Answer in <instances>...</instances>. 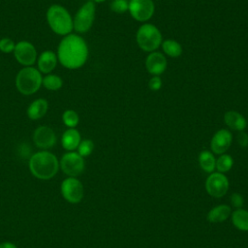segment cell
<instances>
[{"instance_id":"obj_1","label":"cell","mask_w":248,"mask_h":248,"mask_svg":"<svg viewBox=\"0 0 248 248\" xmlns=\"http://www.w3.org/2000/svg\"><path fill=\"white\" fill-rule=\"evenodd\" d=\"M88 57V46L83 38L68 34L60 41L57 48V59L67 69L82 67Z\"/></svg>"},{"instance_id":"obj_2","label":"cell","mask_w":248,"mask_h":248,"mask_svg":"<svg viewBox=\"0 0 248 248\" xmlns=\"http://www.w3.org/2000/svg\"><path fill=\"white\" fill-rule=\"evenodd\" d=\"M28 165L31 173L43 180L52 178L59 169V162L56 156L45 150L33 154L29 159Z\"/></svg>"},{"instance_id":"obj_3","label":"cell","mask_w":248,"mask_h":248,"mask_svg":"<svg viewBox=\"0 0 248 248\" xmlns=\"http://www.w3.org/2000/svg\"><path fill=\"white\" fill-rule=\"evenodd\" d=\"M46 20L50 29L58 35H68L74 29L70 13L61 5L53 4L46 12Z\"/></svg>"},{"instance_id":"obj_4","label":"cell","mask_w":248,"mask_h":248,"mask_svg":"<svg viewBox=\"0 0 248 248\" xmlns=\"http://www.w3.org/2000/svg\"><path fill=\"white\" fill-rule=\"evenodd\" d=\"M41 72L32 67L22 68L16 77V86L23 95H32L36 93L42 85Z\"/></svg>"},{"instance_id":"obj_5","label":"cell","mask_w":248,"mask_h":248,"mask_svg":"<svg viewBox=\"0 0 248 248\" xmlns=\"http://www.w3.org/2000/svg\"><path fill=\"white\" fill-rule=\"evenodd\" d=\"M136 41L140 49L146 52L155 51L162 44L160 30L151 23H144L137 31Z\"/></svg>"},{"instance_id":"obj_6","label":"cell","mask_w":248,"mask_h":248,"mask_svg":"<svg viewBox=\"0 0 248 248\" xmlns=\"http://www.w3.org/2000/svg\"><path fill=\"white\" fill-rule=\"evenodd\" d=\"M95 3L91 0L85 2L78 9L73 19L74 29L77 32L85 33L91 28L95 18Z\"/></svg>"},{"instance_id":"obj_7","label":"cell","mask_w":248,"mask_h":248,"mask_svg":"<svg viewBox=\"0 0 248 248\" xmlns=\"http://www.w3.org/2000/svg\"><path fill=\"white\" fill-rule=\"evenodd\" d=\"M59 167L63 170V172L69 177H75L81 174L84 170V160L78 152L69 151L65 153L60 162Z\"/></svg>"},{"instance_id":"obj_8","label":"cell","mask_w":248,"mask_h":248,"mask_svg":"<svg viewBox=\"0 0 248 248\" xmlns=\"http://www.w3.org/2000/svg\"><path fill=\"white\" fill-rule=\"evenodd\" d=\"M128 11L134 19L145 22L153 16L155 7L152 0H130Z\"/></svg>"},{"instance_id":"obj_9","label":"cell","mask_w":248,"mask_h":248,"mask_svg":"<svg viewBox=\"0 0 248 248\" xmlns=\"http://www.w3.org/2000/svg\"><path fill=\"white\" fill-rule=\"evenodd\" d=\"M229 180L224 173L211 172L205 181V190L213 198L224 197L229 190Z\"/></svg>"},{"instance_id":"obj_10","label":"cell","mask_w":248,"mask_h":248,"mask_svg":"<svg viewBox=\"0 0 248 248\" xmlns=\"http://www.w3.org/2000/svg\"><path fill=\"white\" fill-rule=\"evenodd\" d=\"M61 193L67 202L71 203H78L83 198V185L78 179L68 177L63 180L61 184Z\"/></svg>"},{"instance_id":"obj_11","label":"cell","mask_w":248,"mask_h":248,"mask_svg":"<svg viewBox=\"0 0 248 248\" xmlns=\"http://www.w3.org/2000/svg\"><path fill=\"white\" fill-rule=\"evenodd\" d=\"M14 55L16 61L26 67L32 66L37 59V50L28 41H20L16 44Z\"/></svg>"},{"instance_id":"obj_12","label":"cell","mask_w":248,"mask_h":248,"mask_svg":"<svg viewBox=\"0 0 248 248\" xmlns=\"http://www.w3.org/2000/svg\"><path fill=\"white\" fill-rule=\"evenodd\" d=\"M33 140L37 147L42 149L51 148L56 142L54 131L47 126H39L33 134Z\"/></svg>"},{"instance_id":"obj_13","label":"cell","mask_w":248,"mask_h":248,"mask_svg":"<svg viewBox=\"0 0 248 248\" xmlns=\"http://www.w3.org/2000/svg\"><path fill=\"white\" fill-rule=\"evenodd\" d=\"M232 135L227 129L218 130L210 140V149L215 154H224L231 146Z\"/></svg>"},{"instance_id":"obj_14","label":"cell","mask_w":248,"mask_h":248,"mask_svg":"<svg viewBox=\"0 0 248 248\" xmlns=\"http://www.w3.org/2000/svg\"><path fill=\"white\" fill-rule=\"evenodd\" d=\"M167 59L165 55L159 51L150 52L145 59V68L152 76H160L167 69Z\"/></svg>"},{"instance_id":"obj_15","label":"cell","mask_w":248,"mask_h":248,"mask_svg":"<svg viewBox=\"0 0 248 248\" xmlns=\"http://www.w3.org/2000/svg\"><path fill=\"white\" fill-rule=\"evenodd\" d=\"M57 55L51 50L43 51L37 61L38 70L44 74H49L54 70L57 64Z\"/></svg>"},{"instance_id":"obj_16","label":"cell","mask_w":248,"mask_h":248,"mask_svg":"<svg viewBox=\"0 0 248 248\" xmlns=\"http://www.w3.org/2000/svg\"><path fill=\"white\" fill-rule=\"evenodd\" d=\"M224 121L226 125L232 130L244 131L247 126L246 118L236 110H228L224 114Z\"/></svg>"},{"instance_id":"obj_17","label":"cell","mask_w":248,"mask_h":248,"mask_svg":"<svg viewBox=\"0 0 248 248\" xmlns=\"http://www.w3.org/2000/svg\"><path fill=\"white\" fill-rule=\"evenodd\" d=\"M48 109V103L45 99H36L33 101L28 108H27V115L31 120H38L46 115Z\"/></svg>"},{"instance_id":"obj_18","label":"cell","mask_w":248,"mask_h":248,"mask_svg":"<svg viewBox=\"0 0 248 248\" xmlns=\"http://www.w3.org/2000/svg\"><path fill=\"white\" fill-rule=\"evenodd\" d=\"M80 140L79 132L75 128H68L62 135L61 143L66 150L73 151L78 148Z\"/></svg>"},{"instance_id":"obj_19","label":"cell","mask_w":248,"mask_h":248,"mask_svg":"<svg viewBox=\"0 0 248 248\" xmlns=\"http://www.w3.org/2000/svg\"><path fill=\"white\" fill-rule=\"evenodd\" d=\"M231 215V207L227 204L217 205L209 210L206 219L210 223H221L226 221Z\"/></svg>"},{"instance_id":"obj_20","label":"cell","mask_w":248,"mask_h":248,"mask_svg":"<svg viewBox=\"0 0 248 248\" xmlns=\"http://www.w3.org/2000/svg\"><path fill=\"white\" fill-rule=\"evenodd\" d=\"M232 222L237 230L248 232V211L242 208L235 209L232 213Z\"/></svg>"},{"instance_id":"obj_21","label":"cell","mask_w":248,"mask_h":248,"mask_svg":"<svg viewBox=\"0 0 248 248\" xmlns=\"http://www.w3.org/2000/svg\"><path fill=\"white\" fill-rule=\"evenodd\" d=\"M199 164L202 170L205 172L211 173L215 170L216 165V159L212 152L208 150H203L199 155Z\"/></svg>"},{"instance_id":"obj_22","label":"cell","mask_w":248,"mask_h":248,"mask_svg":"<svg viewBox=\"0 0 248 248\" xmlns=\"http://www.w3.org/2000/svg\"><path fill=\"white\" fill-rule=\"evenodd\" d=\"M161 46H162L164 52L170 57L175 58L182 54V46L175 40H172V39L165 40L162 42Z\"/></svg>"},{"instance_id":"obj_23","label":"cell","mask_w":248,"mask_h":248,"mask_svg":"<svg viewBox=\"0 0 248 248\" xmlns=\"http://www.w3.org/2000/svg\"><path fill=\"white\" fill-rule=\"evenodd\" d=\"M42 85L50 91H56L59 90L63 85V80L60 77L56 75H46L45 78H43Z\"/></svg>"},{"instance_id":"obj_24","label":"cell","mask_w":248,"mask_h":248,"mask_svg":"<svg viewBox=\"0 0 248 248\" xmlns=\"http://www.w3.org/2000/svg\"><path fill=\"white\" fill-rule=\"evenodd\" d=\"M232 165H233V160L231 155L221 154L220 157L216 160L215 169L218 170V172L225 173L232 168Z\"/></svg>"},{"instance_id":"obj_25","label":"cell","mask_w":248,"mask_h":248,"mask_svg":"<svg viewBox=\"0 0 248 248\" xmlns=\"http://www.w3.org/2000/svg\"><path fill=\"white\" fill-rule=\"evenodd\" d=\"M62 120L68 128H75L79 121L78 114L74 109H67L62 114Z\"/></svg>"},{"instance_id":"obj_26","label":"cell","mask_w":248,"mask_h":248,"mask_svg":"<svg viewBox=\"0 0 248 248\" xmlns=\"http://www.w3.org/2000/svg\"><path fill=\"white\" fill-rule=\"evenodd\" d=\"M94 149V143L91 140H80L78 146V153L81 157L89 156Z\"/></svg>"},{"instance_id":"obj_27","label":"cell","mask_w":248,"mask_h":248,"mask_svg":"<svg viewBox=\"0 0 248 248\" xmlns=\"http://www.w3.org/2000/svg\"><path fill=\"white\" fill-rule=\"evenodd\" d=\"M129 2L130 0H111L109 7L116 14H124L129 9Z\"/></svg>"},{"instance_id":"obj_28","label":"cell","mask_w":248,"mask_h":248,"mask_svg":"<svg viewBox=\"0 0 248 248\" xmlns=\"http://www.w3.org/2000/svg\"><path fill=\"white\" fill-rule=\"evenodd\" d=\"M15 46H16L15 42L10 38H2L0 40V51L4 53L14 52Z\"/></svg>"},{"instance_id":"obj_29","label":"cell","mask_w":248,"mask_h":248,"mask_svg":"<svg viewBox=\"0 0 248 248\" xmlns=\"http://www.w3.org/2000/svg\"><path fill=\"white\" fill-rule=\"evenodd\" d=\"M148 87L152 91H158L162 87V79L160 76H153L148 81Z\"/></svg>"},{"instance_id":"obj_30","label":"cell","mask_w":248,"mask_h":248,"mask_svg":"<svg viewBox=\"0 0 248 248\" xmlns=\"http://www.w3.org/2000/svg\"><path fill=\"white\" fill-rule=\"evenodd\" d=\"M231 203L236 209L241 208L242 205H243V198H242V196L239 193L232 194V196H231Z\"/></svg>"},{"instance_id":"obj_31","label":"cell","mask_w":248,"mask_h":248,"mask_svg":"<svg viewBox=\"0 0 248 248\" xmlns=\"http://www.w3.org/2000/svg\"><path fill=\"white\" fill-rule=\"evenodd\" d=\"M237 142L241 147H243V148L247 147L248 146V134L244 131H240L237 135Z\"/></svg>"},{"instance_id":"obj_32","label":"cell","mask_w":248,"mask_h":248,"mask_svg":"<svg viewBox=\"0 0 248 248\" xmlns=\"http://www.w3.org/2000/svg\"><path fill=\"white\" fill-rule=\"evenodd\" d=\"M0 248H16V246L12 242H3L0 244Z\"/></svg>"},{"instance_id":"obj_33","label":"cell","mask_w":248,"mask_h":248,"mask_svg":"<svg viewBox=\"0 0 248 248\" xmlns=\"http://www.w3.org/2000/svg\"><path fill=\"white\" fill-rule=\"evenodd\" d=\"M94 3H102V2H105L106 0H92Z\"/></svg>"}]
</instances>
